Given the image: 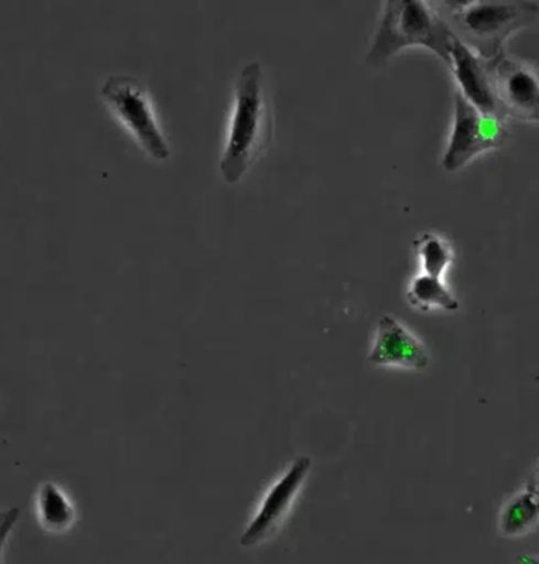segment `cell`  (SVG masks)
I'll return each mask as SVG.
<instances>
[{"mask_svg":"<svg viewBox=\"0 0 539 564\" xmlns=\"http://www.w3.org/2000/svg\"><path fill=\"white\" fill-rule=\"evenodd\" d=\"M517 562L519 564H539V556L531 555V553H522V555L517 556Z\"/></svg>","mask_w":539,"mask_h":564,"instance_id":"cell-16","label":"cell"},{"mask_svg":"<svg viewBox=\"0 0 539 564\" xmlns=\"http://www.w3.org/2000/svg\"><path fill=\"white\" fill-rule=\"evenodd\" d=\"M502 112L526 122H539V75L522 62L505 56L491 62Z\"/></svg>","mask_w":539,"mask_h":564,"instance_id":"cell-8","label":"cell"},{"mask_svg":"<svg viewBox=\"0 0 539 564\" xmlns=\"http://www.w3.org/2000/svg\"><path fill=\"white\" fill-rule=\"evenodd\" d=\"M413 248L420 260L421 273L443 280V274L450 269L454 259L449 241L435 234H423L413 241Z\"/></svg>","mask_w":539,"mask_h":564,"instance_id":"cell-13","label":"cell"},{"mask_svg":"<svg viewBox=\"0 0 539 564\" xmlns=\"http://www.w3.org/2000/svg\"><path fill=\"white\" fill-rule=\"evenodd\" d=\"M101 98L150 159H169L171 149L158 122L152 98L138 79L111 76L103 86Z\"/></svg>","mask_w":539,"mask_h":564,"instance_id":"cell-4","label":"cell"},{"mask_svg":"<svg viewBox=\"0 0 539 564\" xmlns=\"http://www.w3.org/2000/svg\"><path fill=\"white\" fill-rule=\"evenodd\" d=\"M453 31L449 23L427 2L418 0H388L377 25L368 62L371 67H384L391 57L407 47H427L450 65V45Z\"/></svg>","mask_w":539,"mask_h":564,"instance_id":"cell-2","label":"cell"},{"mask_svg":"<svg viewBox=\"0 0 539 564\" xmlns=\"http://www.w3.org/2000/svg\"><path fill=\"white\" fill-rule=\"evenodd\" d=\"M406 299L413 310L423 311V313L434 310L456 313L460 310V302L456 296L451 294L442 278L429 276L424 273L417 274L410 281Z\"/></svg>","mask_w":539,"mask_h":564,"instance_id":"cell-11","label":"cell"},{"mask_svg":"<svg viewBox=\"0 0 539 564\" xmlns=\"http://www.w3.org/2000/svg\"><path fill=\"white\" fill-rule=\"evenodd\" d=\"M313 460L306 456L297 457L289 467L260 497L255 514L249 519L247 529L240 536L241 547H256L273 540L284 523L291 518L303 487L310 478Z\"/></svg>","mask_w":539,"mask_h":564,"instance_id":"cell-5","label":"cell"},{"mask_svg":"<svg viewBox=\"0 0 539 564\" xmlns=\"http://www.w3.org/2000/svg\"><path fill=\"white\" fill-rule=\"evenodd\" d=\"M524 489H526L527 492L530 494V496L533 497L539 505V464L537 465V468H535L533 474H531L530 479H528Z\"/></svg>","mask_w":539,"mask_h":564,"instance_id":"cell-15","label":"cell"},{"mask_svg":"<svg viewBox=\"0 0 539 564\" xmlns=\"http://www.w3.org/2000/svg\"><path fill=\"white\" fill-rule=\"evenodd\" d=\"M18 519H20V509L18 508H10L0 512V564H3V545H6L7 538L17 525Z\"/></svg>","mask_w":539,"mask_h":564,"instance_id":"cell-14","label":"cell"},{"mask_svg":"<svg viewBox=\"0 0 539 564\" xmlns=\"http://www.w3.org/2000/svg\"><path fill=\"white\" fill-rule=\"evenodd\" d=\"M273 134L266 79L259 62L241 69L234 91V111L230 119L225 152L219 172L227 185L241 181L249 167L266 152Z\"/></svg>","mask_w":539,"mask_h":564,"instance_id":"cell-1","label":"cell"},{"mask_svg":"<svg viewBox=\"0 0 539 564\" xmlns=\"http://www.w3.org/2000/svg\"><path fill=\"white\" fill-rule=\"evenodd\" d=\"M449 67L453 69L454 78L460 84V94L471 102L473 108L486 116L505 120L497 91H495L491 62L473 53L471 47L456 39V35L451 40Z\"/></svg>","mask_w":539,"mask_h":564,"instance_id":"cell-9","label":"cell"},{"mask_svg":"<svg viewBox=\"0 0 539 564\" xmlns=\"http://www.w3.org/2000/svg\"><path fill=\"white\" fill-rule=\"evenodd\" d=\"M36 520L47 533L64 534L76 522L75 505L54 482H43L35 498Z\"/></svg>","mask_w":539,"mask_h":564,"instance_id":"cell-10","label":"cell"},{"mask_svg":"<svg viewBox=\"0 0 539 564\" xmlns=\"http://www.w3.org/2000/svg\"><path fill=\"white\" fill-rule=\"evenodd\" d=\"M446 6L453 34L487 62L504 56L506 40L528 28L539 14L538 3L526 0H471Z\"/></svg>","mask_w":539,"mask_h":564,"instance_id":"cell-3","label":"cell"},{"mask_svg":"<svg viewBox=\"0 0 539 564\" xmlns=\"http://www.w3.org/2000/svg\"><path fill=\"white\" fill-rule=\"evenodd\" d=\"M539 525V505L526 489L509 497L502 508L498 527L506 538H519Z\"/></svg>","mask_w":539,"mask_h":564,"instance_id":"cell-12","label":"cell"},{"mask_svg":"<svg viewBox=\"0 0 539 564\" xmlns=\"http://www.w3.org/2000/svg\"><path fill=\"white\" fill-rule=\"evenodd\" d=\"M504 122L479 112L457 91L454 97L453 131L442 160L443 170L460 171L475 156L504 145L508 138Z\"/></svg>","mask_w":539,"mask_h":564,"instance_id":"cell-6","label":"cell"},{"mask_svg":"<svg viewBox=\"0 0 539 564\" xmlns=\"http://www.w3.org/2000/svg\"><path fill=\"white\" fill-rule=\"evenodd\" d=\"M431 355L423 340L399 318L384 316L377 322L368 361L377 368L423 371L428 368Z\"/></svg>","mask_w":539,"mask_h":564,"instance_id":"cell-7","label":"cell"}]
</instances>
